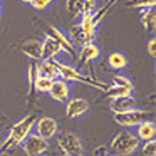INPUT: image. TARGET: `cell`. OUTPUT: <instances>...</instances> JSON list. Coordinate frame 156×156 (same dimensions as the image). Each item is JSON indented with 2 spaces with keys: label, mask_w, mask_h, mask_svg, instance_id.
I'll return each instance as SVG.
<instances>
[{
  "label": "cell",
  "mask_w": 156,
  "mask_h": 156,
  "mask_svg": "<svg viewBox=\"0 0 156 156\" xmlns=\"http://www.w3.org/2000/svg\"><path fill=\"white\" fill-rule=\"evenodd\" d=\"M22 149L27 156H42L49 149V141L44 138H41L39 134H35L34 131L24 139L22 143Z\"/></svg>",
  "instance_id": "5b68a950"
},
{
  "label": "cell",
  "mask_w": 156,
  "mask_h": 156,
  "mask_svg": "<svg viewBox=\"0 0 156 156\" xmlns=\"http://www.w3.org/2000/svg\"><path fill=\"white\" fill-rule=\"evenodd\" d=\"M35 116L29 114L25 118L19 119L17 122L12 124V128L9 129V134L4 141L0 143V151H9V149L15 148V146H20L24 143V139L34 131V124H35Z\"/></svg>",
  "instance_id": "6da1fadb"
},
{
  "label": "cell",
  "mask_w": 156,
  "mask_h": 156,
  "mask_svg": "<svg viewBox=\"0 0 156 156\" xmlns=\"http://www.w3.org/2000/svg\"><path fill=\"white\" fill-rule=\"evenodd\" d=\"M49 96L57 102H66L69 99V96H71L69 84L66 81H62V79H55L54 84H52V89L49 91Z\"/></svg>",
  "instance_id": "30bf717a"
},
{
  "label": "cell",
  "mask_w": 156,
  "mask_h": 156,
  "mask_svg": "<svg viewBox=\"0 0 156 156\" xmlns=\"http://www.w3.org/2000/svg\"><path fill=\"white\" fill-rule=\"evenodd\" d=\"M106 154H108L106 146H99V148H96L94 153H92V156H106Z\"/></svg>",
  "instance_id": "f546056e"
},
{
  "label": "cell",
  "mask_w": 156,
  "mask_h": 156,
  "mask_svg": "<svg viewBox=\"0 0 156 156\" xmlns=\"http://www.w3.org/2000/svg\"><path fill=\"white\" fill-rule=\"evenodd\" d=\"M20 2H22V4H30L32 0H20Z\"/></svg>",
  "instance_id": "4dcf8cb0"
},
{
  "label": "cell",
  "mask_w": 156,
  "mask_h": 156,
  "mask_svg": "<svg viewBox=\"0 0 156 156\" xmlns=\"http://www.w3.org/2000/svg\"><path fill=\"white\" fill-rule=\"evenodd\" d=\"M96 10V0H82V15H92Z\"/></svg>",
  "instance_id": "4316f807"
},
{
  "label": "cell",
  "mask_w": 156,
  "mask_h": 156,
  "mask_svg": "<svg viewBox=\"0 0 156 156\" xmlns=\"http://www.w3.org/2000/svg\"><path fill=\"white\" fill-rule=\"evenodd\" d=\"M66 10L72 19H79L82 15V0H66Z\"/></svg>",
  "instance_id": "7402d4cb"
},
{
  "label": "cell",
  "mask_w": 156,
  "mask_h": 156,
  "mask_svg": "<svg viewBox=\"0 0 156 156\" xmlns=\"http://www.w3.org/2000/svg\"><path fill=\"white\" fill-rule=\"evenodd\" d=\"M69 41L72 42V45H79V47H82V45L84 44H89V42H92L91 39L87 37V35L84 34V32L81 30V27H79V25H74V27L71 29V32H69Z\"/></svg>",
  "instance_id": "e0dca14e"
},
{
  "label": "cell",
  "mask_w": 156,
  "mask_h": 156,
  "mask_svg": "<svg viewBox=\"0 0 156 156\" xmlns=\"http://www.w3.org/2000/svg\"><path fill=\"white\" fill-rule=\"evenodd\" d=\"M52 84H54V79L45 77V76H39V77L35 79L32 89H35L37 92H42V94H44V92H47V94H49V91L52 89Z\"/></svg>",
  "instance_id": "44dd1931"
},
{
  "label": "cell",
  "mask_w": 156,
  "mask_h": 156,
  "mask_svg": "<svg viewBox=\"0 0 156 156\" xmlns=\"http://www.w3.org/2000/svg\"><path fill=\"white\" fill-rule=\"evenodd\" d=\"M112 84L114 86H122V87H129V89H134V84L129 77L126 76H121V74H114L112 76Z\"/></svg>",
  "instance_id": "d4e9b609"
},
{
  "label": "cell",
  "mask_w": 156,
  "mask_h": 156,
  "mask_svg": "<svg viewBox=\"0 0 156 156\" xmlns=\"http://www.w3.org/2000/svg\"><path fill=\"white\" fill-rule=\"evenodd\" d=\"M141 24L144 27V30H154V27H156L154 9H144V10H141Z\"/></svg>",
  "instance_id": "d6986e66"
},
{
  "label": "cell",
  "mask_w": 156,
  "mask_h": 156,
  "mask_svg": "<svg viewBox=\"0 0 156 156\" xmlns=\"http://www.w3.org/2000/svg\"><path fill=\"white\" fill-rule=\"evenodd\" d=\"M109 109H111L114 114H121V112H126V111H131V109H136V101H134V98H133V96L111 99Z\"/></svg>",
  "instance_id": "4fadbf2b"
},
{
  "label": "cell",
  "mask_w": 156,
  "mask_h": 156,
  "mask_svg": "<svg viewBox=\"0 0 156 156\" xmlns=\"http://www.w3.org/2000/svg\"><path fill=\"white\" fill-rule=\"evenodd\" d=\"M22 54L32 61H42V44L37 39H29L22 44Z\"/></svg>",
  "instance_id": "7c38bea8"
},
{
  "label": "cell",
  "mask_w": 156,
  "mask_h": 156,
  "mask_svg": "<svg viewBox=\"0 0 156 156\" xmlns=\"http://www.w3.org/2000/svg\"><path fill=\"white\" fill-rule=\"evenodd\" d=\"M106 156H116V154H111V153H108V154H106Z\"/></svg>",
  "instance_id": "d6a6232c"
},
{
  "label": "cell",
  "mask_w": 156,
  "mask_h": 156,
  "mask_svg": "<svg viewBox=\"0 0 156 156\" xmlns=\"http://www.w3.org/2000/svg\"><path fill=\"white\" fill-rule=\"evenodd\" d=\"M57 131H59V124L52 116H44V118L37 119L34 124V133L39 134L41 138L47 139V141L54 138L57 134Z\"/></svg>",
  "instance_id": "ba28073f"
},
{
  "label": "cell",
  "mask_w": 156,
  "mask_h": 156,
  "mask_svg": "<svg viewBox=\"0 0 156 156\" xmlns=\"http://www.w3.org/2000/svg\"><path fill=\"white\" fill-rule=\"evenodd\" d=\"M0 17H2V2H0Z\"/></svg>",
  "instance_id": "1f68e13d"
},
{
  "label": "cell",
  "mask_w": 156,
  "mask_h": 156,
  "mask_svg": "<svg viewBox=\"0 0 156 156\" xmlns=\"http://www.w3.org/2000/svg\"><path fill=\"white\" fill-rule=\"evenodd\" d=\"M89 111V102L82 98H74L66 101V116L71 119H77Z\"/></svg>",
  "instance_id": "9c48e42d"
},
{
  "label": "cell",
  "mask_w": 156,
  "mask_h": 156,
  "mask_svg": "<svg viewBox=\"0 0 156 156\" xmlns=\"http://www.w3.org/2000/svg\"><path fill=\"white\" fill-rule=\"evenodd\" d=\"M0 143H2V139H0Z\"/></svg>",
  "instance_id": "e575fe53"
},
{
  "label": "cell",
  "mask_w": 156,
  "mask_h": 156,
  "mask_svg": "<svg viewBox=\"0 0 156 156\" xmlns=\"http://www.w3.org/2000/svg\"><path fill=\"white\" fill-rule=\"evenodd\" d=\"M139 139L136 138L134 133L131 131H119L111 141V149L112 154L116 156H129L139 148Z\"/></svg>",
  "instance_id": "7a4b0ae2"
},
{
  "label": "cell",
  "mask_w": 156,
  "mask_h": 156,
  "mask_svg": "<svg viewBox=\"0 0 156 156\" xmlns=\"http://www.w3.org/2000/svg\"><path fill=\"white\" fill-rule=\"evenodd\" d=\"M51 4H52V0H32L30 2V5L35 10H45V9H49Z\"/></svg>",
  "instance_id": "83f0119b"
},
{
  "label": "cell",
  "mask_w": 156,
  "mask_h": 156,
  "mask_svg": "<svg viewBox=\"0 0 156 156\" xmlns=\"http://www.w3.org/2000/svg\"><path fill=\"white\" fill-rule=\"evenodd\" d=\"M108 66L112 69V71H122V69H126V66H128V59H126V55L122 54V52H111V54L108 55Z\"/></svg>",
  "instance_id": "2e32d148"
},
{
  "label": "cell",
  "mask_w": 156,
  "mask_h": 156,
  "mask_svg": "<svg viewBox=\"0 0 156 156\" xmlns=\"http://www.w3.org/2000/svg\"><path fill=\"white\" fill-rule=\"evenodd\" d=\"M133 91L134 89L129 87H122V86H114L112 84L111 87L106 89V96H109L111 99H118V98H126V96H133Z\"/></svg>",
  "instance_id": "ffe728a7"
},
{
  "label": "cell",
  "mask_w": 156,
  "mask_h": 156,
  "mask_svg": "<svg viewBox=\"0 0 156 156\" xmlns=\"http://www.w3.org/2000/svg\"><path fill=\"white\" fill-rule=\"evenodd\" d=\"M102 2H109V0H102Z\"/></svg>",
  "instance_id": "836d02e7"
},
{
  "label": "cell",
  "mask_w": 156,
  "mask_h": 156,
  "mask_svg": "<svg viewBox=\"0 0 156 156\" xmlns=\"http://www.w3.org/2000/svg\"><path fill=\"white\" fill-rule=\"evenodd\" d=\"M64 156H66V154H64Z\"/></svg>",
  "instance_id": "d590c367"
},
{
  "label": "cell",
  "mask_w": 156,
  "mask_h": 156,
  "mask_svg": "<svg viewBox=\"0 0 156 156\" xmlns=\"http://www.w3.org/2000/svg\"><path fill=\"white\" fill-rule=\"evenodd\" d=\"M136 138L139 139V141H151V139H154V134H156V126H154V121L153 119H146V121L139 122L138 126H136Z\"/></svg>",
  "instance_id": "8fae6325"
},
{
  "label": "cell",
  "mask_w": 156,
  "mask_h": 156,
  "mask_svg": "<svg viewBox=\"0 0 156 156\" xmlns=\"http://www.w3.org/2000/svg\"><path fill=\"white\" fill-rule=\"evenodd\" d=\"M156 0H128V5L139 10H144V9H154Z\"/></svg>",
  "instance_id": "cb8c5ba5"
},
{
  "label": "cell",
  "mask_w": 156,
  "mask_h": 156,
  "mask_svg": "<svg viewBox=\"0 0 156 156\" xmlns=\"http://www.w3.org/2000/svg\"><path fill=\"white\" fill-rule=\"evenodd\" d=\"M149 116L148 111H143V109H131V111L121 112V114H114V122L119 124L121 128H136L139 122L146 121Z\"/></svg>",
  "instance_id": "8992f818"
},
{
  "label": "cell",
  "mask_w": 156,
  "mask_h": 156,
  "mask_svg": "<svg viewBox=\"0 0 156 156\" xmlns=\"http://www.w3.org/2000/svg\"><path fill=\"white\" fill-rule=\"evenodd\" d=\"M55 66H57V71H59V79H62V81H66V82H82V84L92 86V87L102 89V91L108 89V86H104L102 82H98V81H94V79L86 77V76L81 74L76 67H72V66H69V64H64V62H59L57 59H55Z\"/></svg>",
  "instance_id": "3957f363"
},
{
  "label": "cell",
  "mask_w": 156,
  "mask_h": 156,
  "mask_svg": "<svg viewBox=\"0 0 156 156\" xmlns=\"http://www.w3.org/2000/svg\"><path fill=\"white\" fill-rule=\"evenodd\" d=\"M39 76H41V71H39V62L37 61L30 62V64H29V67H27V81H29L30 89H32V86H34L35 79H37Z\"/></svg>",
  "instance_id": "603a6c76"
},
{
  "label": "cell",
  "mask_w": 156,
  "mask_h": 156,
  "mask_svg": "<svg viewBox=\"0 0 156 156\" xmlns=\"http://www.w3.org/2000/svg\"><path fill=\"white\" fill-rule=\"evenodd\" d=\"M148 54L151 55V57H154L156 55V39L151 37L148 41Z\"/></svg>",
  "instance_id": "f1b7e54d"
},
{
  "label": "cell",
  "mask_w": 156,
  "mask_h": 156,
  "mask_svg": "<svg viewBox=\"0 0 156 156\" xmlns=\"http://www.w3.org/2000/svg\"><path fill=\"white\" fill-rule=\"evenodd\" d=\"M99 55H101V51H99V47L94 44V42L84 44L81 47V52H79V59H81L82 64H87V62L96 61V59H99Z\"/></svg>",
  "instance_id": "9a60e30c"
},
{
  "label": "cell",
  "mask_w": 156,
  "mask_h": 156,
  "mask_svg": "<svg viewBox=\"0 0 156 156\" xmlns=\"http://www.w3.org/2000/svg\"><path fill=\"white\" fill-rule=\"evenodd\" d=\"M57 144L66 156H82V153H84L81 138L76 136L74 133H64V134H61L57 139Z\"/></svg>",
  "instance_id": "277c9868"
},
{
  "label": "cell",
  "mask_w": 156,
  "mask_h": 156,
  "mask_svg": "<svg viewBox=\"0 0 156 156\" xmlns=\"http://www.w3.org/2000/svg\"><path fill=\"white\" fill-rule=\"evenodd\" d=\"M45 35H49V37L61 47L62 52L69 54L71 57H76V47L72 45V42L69 41V37L61 30V29H57L55 25H47V27H45Z\"/></svg>",
  "instance_id": "52a82bcc"
},
{
  "label": "cell",
  "mask_w": 156,
  "mask_h": 156,
  "mask_svg": "<svg viewBox=\"0 0 156 156\" xmlns=\"http://www.w3.org/2000/svg\"><path fill=\"white\" fill-rule=\"evenodd\" d=\"M41 44H42V61H54V59H57V55L62 52L61 47H59L49 35H44Z\"/></svg>",
  "instance_id": "5bb4252c"
},
{
  "label": "cell",
  "mask_w": 156,
  "mask_h": 156,
  "mask_svg": "<svg viewBox=\"0 0 156 156\" xmlns=\"http://www.w3.org/2000/svg\"><path fill=\"white\" fill-rule=\"evenodd\" d=\"M39 71H41V76L51 77V79H54V81L59 79V71H57V66H55V59L54 61H41Z\"/></svg>",
  "instance_id": "ac0fdd59"
},
{
  "label": "cell",
  "mask_w": 156,
  "mask_h": 156,
  "mask_svg": "<svg viewBox=\"0 0 156 156\" xmlns=\"http://www.w3.org/2000/svg\"><path fill=\"white\" fill-rule=\"evenodd\" d=\"M141 151H143V154H144V156H156V143H154V139L143 143Z\"/></svg>",
  "instance_id": "484cf974"
}]
</instances>
